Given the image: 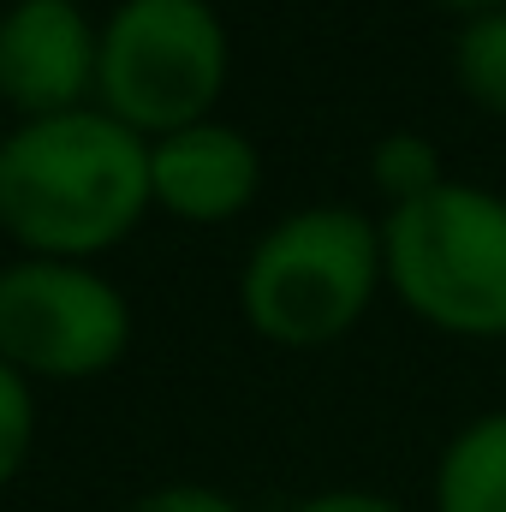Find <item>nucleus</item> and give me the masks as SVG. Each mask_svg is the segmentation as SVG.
<instances>
[{
	"mask_svg": "<svg viewBox=\"0 0 506 512\" xmlns=\"http://www.w3.org/2000/svg\"><path fill=\"white\" fill-rule=\"evenodd\" d=\"M149 209V137L102 108L18 120L0 137V233L24 256H102Z\"/></svg>",
	"mask_w": 506,
	"mask_h": 512,
	"instance_id": "obj_1",
	"label": "nucleus"
},
{
	"mask_svg": "<svg viewBox=\"0 0 506 512\" xmlns=\"http://www.w3.org/2000/svg\"><path fill=\"white\" fill-rule=\"evenodd\" d=\"M292 512H405V507L387 501V495H370V489H328V495L298 501Z\"/></svg>",
	"mask_w": 506,
	"mask_h": 512,
	"instance_id": "obj_13",
	"label": "nucleus"
},
{
	"mask_svg": "<svg viewBox=\"0 0 506 512\" xmlns=\"http://www.w3.org/2000/svg\"><path fill=\"white\" fill-rule=\"evenodd\" d=\"M370 179L387 197V209H399V203H411V197H423V191L441 185V155H435L429 137L393 131V137H381L376 155H370Z\"/></svg>",
	"mask_w": 506,
	"mask_h": 512,
	"instance_id": "obj_10",
	"label": "nucleus"
},
{
	"mask_svg": "<svg viewBox=\"0 0 506 512\" xmlns=\"http://www.w3.org/2000/svg\"><path fill=\"white\" fill-rule=\"evenodd\" d=\"M233 42L209 0H120L102 18L96 108L137 137H167L215 114Z\"/></svg>",
	"mask_w": 506,
	"mask_h": 512,
	"instance_id": "obj_4",
	"label": "nucleus"
},
{
	"mask_svg": "<svg viewBox=\"0 0 506 512\" xmlns=\"http://www.w3.org/2000/svg\"><path fill=\"white\" fill-rule=\"evenodd\" d=\"M381 274L399 304L447 334H506V197L441 179L435 191L387 209Z\"/></svg>",
	"mask_w": 506,
	"mask_h": 512,
	"instance_id": "obj_2",
	"label": "nucleus"
},
{
	"mask_svg": "<svg viewBox=\"0 0 506 512\" xmlns=\"http://www.w3.org/2000/svg\"><path fill=\"white\" fill-rule=\"evenodd\" d=\"M381 227L364 209L310 203L274 221L245 256L239 310L274 346H328L340 340L376 298Z\"/></svg>",
	"mask_w": 506,
	"mask_h": 512,
	"instance_id": "obj_3",
	"label": "nucleus"
},
{
	"mask_svg": "<svg viewBox=\"0 0 506 512\" xmlns=\"http://www.w3.org/2000/svg\"><path fill=\"white\" fill-rule=\"evenodd\" d=\"M149 191L155 209L191 227H221L245 215L262 191V155L239 126L197 120L149 143Z\"/></svg>",
	"mask_w": 506,
	"mask_h": 512,
	"instance_id": "obj_7",
	"label": "nucleus"
},
{
	"mask_svg": "<svg viewBox=\"0 0 506 512\" xmlns=\"http://www.w3.org/2000/svg\"><path fill=\"white\" fill-rule=\"evenodd\" d=\"M30 447H36V393L30 376H18L0 358V489L30 465Z\"/></svg>",
	"mask_w": 506,
	"mask_h": 512,
	"instance_id": "obj_11",
	"label": "nucleus"
},
{
	"mask_svg": "<svg viewBox=\"0 0 506 512\" xmlns=\"http://www.w3.org/2000/svg\"><path fill=\"white\" fill-rule=\"evenodd\" d=\"M441 6H453V12H471V18H477V12H501L506 0H441Z\"/></svg>",
	"mask_w": 506,
	"mask_h": 512,
	"instance_id": "obj_14",
	"label": "nucleus"
},
{
	"mask_svg": "<svg viewBox=\"0 0 506 512\" xmlns=\"http://www.w3.org/2000/svg\"><path fill=\"white\" fill-rule=\"evenodd\" d=\"M435 512H506V411L465 423L435 465Z\"/></svg>",
	"mask_w": 506,
	"mask_h": 512,
	"instance_id": "obj_8",
	"label": "nucleus"
},
{
	"mask_svg": "<svg viewBox=\"0 0 506 512\" xmlns=\"http://www.w3.org/2000/svg\"><path fill=\"white\" fill-rule=\"evenodd\" d=\"M0 137H6V131H0Z\"/></svg>",
	"mask_w": 506,
	"mask_h": 512,
	"instance_id": "obj_15",
	"label": "nucleus"
},
{
	"mask_svg": "<svg viewBox=\"0 0 506 512\" xmlns=\"http://www.w3.org/2000/svg\"><path fill=\"white\" fill-rule=\"evenodd\" d=\"M453 78L483 114L506 120V6L465 18V30L453 42Z\"/></svg>",
	"mask_w": 506,
	"mask_h": 512,
	"instance_id": "obj_9",
	"label": "nucleus"
},
{
	"mask_svg": "<svg viewBox=\"0 0 506 512\" xmlns=\"http://www.w3.org/2000/svg\"><path fill=\"white\" fill-rule=\"evenodd\" d=\"M96 54L102 24L84 18V0H12L0 12V108L18 120L90 108Z\"/></svg>",
	"mask_w": 506,
	"mask_h": 512,
	"instance_id": "obj_6",
	"label": "nucleus"
},
{
	"mask_svg": "<svg viewBox=\"0 0 506 512\" xmlns=\"http://www.w3.org/2000/svg\"><path fill=\"white\" fill-rule=\"evenodd\" d=\"M126 512H245L227 489H209V483H161V489H143Z\"/></svg>",
	"mask_w": 506,
	"mask_h": 512,
	"instance_id": "obj_12",
	"label": "nucleus"
},
{
	"mask_svg": "<svg viewBox=\"0 0 506 512\" xmlns=\"http://www.w3.org/2000/svg\"><path fill=\"white\" fill-rule=\"evenodd\" d=\"M131 352L126 292L60 256L0 262V358L30 382H90Z\"/></svg>",
	"mask_w": 506,
	"mask_h": 512,
	"instance_id": "obj_5",
	"label": "nucleus"
}]
</instances>
